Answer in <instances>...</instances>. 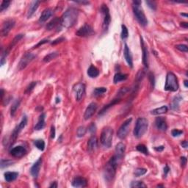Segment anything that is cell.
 I'll use <instances>...</instances> for the list:
<instances>
[{"label":"cell","instance_id":"91938a15","mask_svg":"<svg viewBox=\"0 0 188 188\" xmlns=\"http://www.w3.org/2000/svg\"><path fill=\"white\" fill-rule=\"evenodd\" d=\"M181 145H182V146L183 148H184V149H186V148L187 147V142L186 140L183 141V142L181 143Z\"/></svg>","mask_w":188,"mask_h":188},{"label":"cell","instance_id":"8992f818","mask_svg":"<svg viewBox=\"0 0 188 188\" xmlns=\"http://www.w3.org/2000/svg\"><path fill=\"white\" fill-rule=\"evenodd\" d=\"M132 10L134 16H135V19H137L138 23L143 26H146L148 24L147 18H146V15H145V13L143 12V10L142 9L140 5L133 4Z\"/></svg>","mask_w":188,"mask_h":188},{"label":"cell","instance_id":"d6986e66","mask_svg":"<svg viewBox=\"0 0 188 188\" xmlns=\"http://www.w3.org/2000/svg\"><path fill=\"white\" fill-rule=\"evenodd\" d=\"M88 182L86 179L82 176H76V177L74 178L71 182L73 187H85L87 186Z\"/></svg>","mask_w":188,"mask_h":188},{"label":"cell","instance_id":"836d02e7","mask_svg":"<svg viewBox=\"0 0 188 188\" xmlns=\"http://www.w3.org/2000/svg\"><path fill=\"white\" fill-rule=\"evenodd\" d=\"M34 145L35 146V147L37 149H39L41 151H44L45 149V142L44 141V140H36L34 141Z\"/></svg>","mask_w":188,"mask_h":188},{"label":"cell","instance_id":"4316f807","mask_svg":"<svg viewBox=\"0 0 188 188\" xmlns=\"http://www.w3.org/2000/svg\"><path fill=\"white\" fill-rule=\"evenodd\" d=\"M5 179L6 182H11L16 180L19 176V173L17 172H6L5 173Z\"/></svg>","mask_w":188,"mask_h":188},{"label":"cell","instance_id":"7402d4cb","mask_svg":"<svg viewBox=\"0 0 188 188\" xmlns=\"http://www.w3.org/2000/svg\"><path fill=\"white\" fill-rule=\"evenodd\" d=\"M98 147V139L96 136L93 135L92 137L88 140V149L90 152H93L97 149Z\"/></svg>","mask_w":188,"mask_h":188},{"label":"cell","instance_id":"7a4b0ae2","mask_svg":"<svg viewBox=\"0 0 188 188\" xmlns=\"http://www.w3.org/2000/svg\"><path fill=\"white\" fill-rule=\"evenodd\" d=\"M78 16H79V11L76 8H69L60 18V25L67 29L72 27L77 21Z\"/></svg>","mask_w":188,"mask_h":188},{"label":"cell","instance_id":"f5cc1de1","mask_svg":"<svg viewBox=\"0 0 188 188\" xmlns=\"http://www.w3.org/2000/svg\"><path fill=\"white\" fill-rule=\"evenodd\" d=\"M51 137L52 139L55 137V127L54 126H51Z\"/></svg>","mask_w":188,"mask_h":188},{"label":"cell","instance_id":"f1b7e54d","mask_svg":"<svg viewBox=\"0 0 188 188\" xmlns=\"http://www.w3.org/2000/svg\"><path fill=\"white\" fill-rule=\"evenodd\" d=\"M126 151V145L123 143H119L116 146V154L124 157Z\"/></svg>","mask_w":188,"mask_h":188},{"label":"cell","instance_id":"f546056e","mask_svg":"<svg viewBox=\"0 0 188 188\" xmlns=\"http://www.w3.org/2000/svg\"><path fill=\"white\" fill-rule=\"evenodd\" d=\"M182 99V98L180 96H176L172 100V102H171V108L172 109H174V110H176V109H179V102H180L181 100Z\"/></svg>","mask_w":188,"mask_h":188},{"label":"cell","instance_id":"6f0895ef","mask_svg":"<svg viewBox=\"0 0 188 188\" xmlns=\"http://www.w3.org/2000/svg\"><path fill=\"white\" fill-rule=\"evenodd\" d=\"M49 187H51V188H56V187H57V182H52L51 183V184H50V186H49Z\"/></svg>","mask_w":188,"mask_h":188},{"label":"cell","instance_id":"be15d7a7","mask_svg":"<svg viewBox=\"0 0 188 188\" xmlns=\"http://www.w3.org/2000/svg\"><path fill=\"white\" fill-rule=\"evenodd\" d=\"M181 16H184L185 18H187V13H181Z\"/></svg>","mask_w":188,"mask_h":188},{"label":"cell","instance_id":"bcb514c9","mask_svg":"<svg viewBox=\"0 0 188 188\" xmlns=\"http://www.w3.org/2000/svg\"><path fill=\"white\" fill-rule=\"evenodd\" d=\"M183 134V131L179 130V129H173L171 131V134L173 137H179L181 134Z\"/></svg>","mask_w":188,"mask_h":188},{"label":"cell","instance_id":"cb8c5ba5","mask_svg":"<svg viewBox=\"0 0 188 188\" xmlns=\"http://www.w3.org/2000/svg\"><path fill=\"white\" fill-rule=\"evenodd\" d=\"M59 25H60V19L58 17H55L46 24V29L47 30H51V29H54V28Z\"/></svg>","mask_w":188,"mask_h":188},{"label":"cell","instance_id":"9a60e30c","mask_svg":"<svg viewBox=\"0 0 188 188\" xmlns=\"http://www.w3.org/2000/svg\"><path fill=\"white\" fill-rule=\"evenodd\" d=\"M98 108V105L95 102H91L89 105L88 106V107L86 108L85 112L84 114V119L85 120H89L95 114V112H96Z\"/></svg>","mask_w":188,"mask_h":188},{"label":"cell","instance_id":"7dc6e473","mask_svg":"<svg viewBox=\"0 0 188 188\" xmlns=\"http://www.w3.org/2000/svg\"><path fill=\"white\" fill-rule=\"evenodd\" d=\"M146 3L148 5H149V7L151 8V9L154 10V11H155V10L157 9V5H156L155 2L146 1Z\"/></svg>","mask_w":188,"mask_h":188},{"label":"cell","instance_id":"30bf717a","mask_svg":"<svg viewBox=\"0 0 188 188\" xmlns=\"http://www.w3.org/2000/svg\"><path fill=\"white\" fill-rule=\"evenodd\" d=\"M132 121V118L128 119L123 123L122 125L120 126L119 131H118L117 132V136L120 138V139H124V138L127 136L128 133L129 132V126H130Z\"/></svg>","mask_w":188,"mask_h":188},{"label":"cell","instance_id":"277c9868","mask_svg":"<svg viewBox=\"0 0 188 188\" xmlns=\"http://www.w3.org/2000/svg\"><path fill=\"white\" fill-rule=\"evenodd\" d=\"M179 89V82L176 76L173 72H168L166 75V81L164 90L166 91L175 92Z\"/></svg>","mask_w":188,"mask_h":188},{"label":"cell","instance_id":"1f68e13d","mask_svg":"<svg viewBox=\"0 0 188 188\" xmlns=\"http://www.w3.org/2000/svg\"><path fill=\"white\" fill-rule=\"evenodd\" d=\"M168 110V108L167 106H162V107L157 108V109H153L151 112V115H154V116H158V115H161V114H164V113H166Z\"/></svg>","mask_w":188,"mask_h":188},{"label":"cell","instance_id":"ab89813d","mask_svg":"<svg viewBox=\"0 0 188 188\" xmlns=\"http://www.w3.org/2000/svg\"><path fill=\"white\" fill-rule=\"evenodd\" d=\"M146 172H147V170L145 168H137L134 171V174L136 177H139V176L144 175L145 174H146Z\"/></svg>","mask_w":188,"mask_h":188},{"label":"cell","instance_id":"ffe728a7","mask_svg":"<svg viewBox=\"0 0 188 188\" xmlns=\"http://www.w3.org/2000/svg\"><path fill=\"white\" fill-rule=\"evenodd\" d=\"M155 126L157 129L162 132H165L167 130V123H166V120L163 117H157L155 120Z\"/></svg>","mask_w":188,"mask_h":188},{"label":"cell","instance_id":"4fadbf2b","mask_svg":"<svg viewBox=\"0 0 188 188\" xmlns=\"http://www.w3.org/2000/svg\"><path fill=\"white\" fill-rule=\"evenodd\" d=\"M15 24H16V21L13 19H8L3 23L2 27L1 34L3 37L7 36L8 33L11 32V29L14 27Z\"/></svg>","mask_w":188,"mask_h":188},{"label":"cell","instance_id":"52a82bcc","mask_svg":"<svg viewBox=\"0 0 188 188\" xmlns=\"http://www.w3.org/2000/svg\"><path fill=\"white\" fill-rule=\"evenodd\" d=\"M27 124V117L26 116H23L22 119L20 121V123L19 124V125L16 126L14 129V130L13 131L12 134H11V140H10V143H11V145H13L15 143V141L17 139L18 136H19V133L21 132L23 129L26 126Z\"/></svg>","mask_w":188,"mask_h":188},{"label":"cell","instance_id":"9c48e42d","mask_svg":"<svg viewBox=\"0 0 188 188\" xmlns=\"http://www.w3.org/2000/svg\"><path fill=\"white\" fill-rule=\"evenodd\" d=\"M95 34L94 29L91 25L88 24H85L84 25L82 26L77 31H76V35L79 37H90V36L94 35Z\"/></svg>","mask_w":188,"mask_h":188},{"label":"cell","instance_id":"816d5d0a","mask_svg":"<svg viewBox=\"0 0 188 188\" xmlns=\"http://www.w3.org/2000/svg\"><path fill=\"white\" fill-rule=\"evenodd\" d=\"M49 41L48 39L42 40V41H40V42L38 43L37 45H35V46H34V48H38V46H41V45H43V44H46V43H49Z\"/></svg>","mask_w":188,"mask_h":188},{"label":"cell","instance_id":"44dd1931","mask_svg":"<svg viewBox=\"0 0 188 188\" xmlns=\"http://www.w3.org/2000/svg\"><path fill=\"white\" fill-rule=\"evenodd\" d=\"M124 58H125L126 63H127L128 66L130 68L133 67V60H132V55L131 53L130 49L128 47L127 44H125L124 46Z\"/></svg>","mask_w":188,"mask_h":188},{"label":"cell","instance_id":"6125c7cd","mask_svg":"<svg viewBox=\"0 0 188 188\" xmlns=\"http://www.w3.org/2000/svg\"><path fill=\"white\" fill-rule=\"evenodd\" d=\"M187 83H188V81H187V80H184V87H185V88H187V87H188Z\"/></svg>","mask_w":188,"mask_h":188},{"label":"cell","instance_id":"3957f363","mask_svg":"<svg viewBox=\"0 0 188 188\" xmlns=\"http://www.w3.org/2000/svg\"><path fill=\"white\" fill-rule=\"evenodd\" d=\"M149 127V121L145 118H139L136 121L134 129V135L137 138H140L144 135Z\"/></svg>","mask_w":188,"mask_h":188},{"label":"cell","instance_id":"680465c9","mask_svg":"<svg viewBox=\"0 0 188 188\" xmlns=\"http://www.w3.org/2000/svg\"><path fill=\"white\" fill-rule=\"evenodd\" d=\"M181 26H182V27L184 28V29H187L188 24L187 22H182L181 23Z\"/></svg>","mask_w":188,"mask_h":188},{"label":"cell","instance_id":"94428289","mask_svg":"<svg viewBox=\"0 0 188 188\" xmlns=\"http://www.w3.org/2000/svg\"><path fill=\"white\" fill-rule=\"evenodd\" d=\"M77 3H80V4H82V5H87V4H89V2H85V1H82V2H76Z\"/></svg>","mask_w":188,"mask_h":188},{"label":"cell","instance_id":"e0dca14e","mask_svg":"<svg viewBox=\"0 0 188 188\" xmlns=\"http://www.w3.org/2000/svg\"><path fill=\"white\" fill-rule=\"evenodd\" d=\"M140 44L142 47L143 51V64L146 68L149 67V53H148V49L146 48V45L144 44V41L143 40V38L140 36Z\"/></svg>","mask_w":188,"mask_h":188},{"label":"cell","instance_id":"ac0fdd59","mask_svg":"<svg viewBox=\"0 0 188 188\" xmlns=\"http://www.w3.org/2000/svg\"><path fill=\"white\" fill-rule=\"evenodd\" d=\"M53 13H54V11L51 8H46V9H45L43 11V13H41L40 19L38 20L39 23L43 24V23L46 22L48 19H49L52 16Z\"/></svg>","mask_w":188,"mask_h":188},{"label":"cell","instance_id":"f6af8a7d","mask_svg":"<svg viewBox=\"0 0 188 188\" xmlns=\"http://www.w3.org/2000/svg\"><path fill=\"white\" fill-rule=\"evenodd\" d=\"M176 48L178 49V50H179L180 51H182V52H187L188 51L187 45H184V44L176 45Z\"/></svg>","mask_w":188,"mask_h":188},{"label":"cell","instance_id":"6da1fadb","mask_svg":"<svg viewBox=\"0 0 188 188\" xmlns=\"http://www.w3.org/2000/svg\"><path fill=\"white\" fill-rule=\"evenodd\" d=\"M122 156H119L118 154H115L110 158L108 162L106 164L105 168L104 171V177L105 181L107 182H110L113 180L116 174V170L119 167V164L123 159Z\"/></svg>","mask_w":188,"mask_h":188},{"label":"cell","instance_id":"f35d334b","mask_svg":"<svg viewBox=\"0 0 188 188\" xmlns=\"http://www.w3.org/2000/svg\"><path fill=\"white\" fill-rule=\"evenodd\" d=\"M86 128L85 126H79L77 129V131H76V134H77L78 137H82L86 133Z\"/></svg>","mask_w":188,"mask_h":188},{"label":"cell","instance_id":"2e32d148","mask_svg":"<svg viewBox=\"0 0 188 188\" xmlns=\"http://www.w3.org/2000/svg\"><path fill=\"white\" fill-rule=\"evenodd\" d=\"M42 162H43L42 158L40 157L39 159H38V160L36 161L34 164H33V165L31 167L30 174H31V175L33 176V178H35V179L38 178V175H39L40 170H41V165H42Z\"/></svg>","mask_w":188,"mask_h":188},{"label":"cell","instance_id":"d590c367","mask_svg":"<svg viewBox=\"0 0 188 188\" xmlns=\"http://www.w3.org/2000/svg\"><path fill=\"white\" fill-rule=\"evenodd\" d=\"M106 92H107V88H104V87L96 88H95V90L94 91V95L95 96H99Z\"/></svg>","mask_w":188,"mask_h":188},{"label":"cell","instance_id":"db71d44e","mask_svg":"<svg viewBox=\"0 0 188 188\" xmlns=\"http://www.w3.org/2000/svg\"><path fill=\"white\" fill-rule=\"evenodd\" d=\"M149 79H150L151 87L154 88V75H153L152 74H149Z\"/></svg>","mask_w":188,"mask_h":188},{"label":"cell","instance_id":"7bdbcfd3","mask_svg":"<svg viewBox=\"0 0 188 188\" xmlns=\"http://www.w3.org/2000/svg\"><path fill=\"white\" fill-rule=\"evenodd\" d=\"M36 85H37V82H32L30 84L26 87L25 94H30L32 91H33V89H34L35 87L36 86Z\"/></svg>","mask_w":188,"mask_h":188},{"label":"cell","instance_id":"484cf974","mask_svg":"<svg viewBox=\"0 0 188 188\" xmlns=\"http://www.w3.org/2000/svg\"><path fill=\"white\" fill-rule=\"evenodd\" d=\"M87 74L88 76H90L91 78H96L99 75V71L96 66H94V65H91V66L88 68Z\"/></svg>","mask_w":188,"mask_h":188},{"label":"cell","instance_id":"9f6ffc18","mask_svg":"<svg viewBox=\"0 0 188 188\" xmlns=\"http://www.w3.org/2000/svg\"><path fill=\"white\" fill-rule=\"evenodd\" d=\"M169 171H170L169 167L167 165H166L165 167V168H164V174H165V176H167V174H168Z\"/></svg>","mask_w":188,"mask_h":188},{"label":"cell","instance_id":"5b68a950","mask_svg":"<svg viewBox=\"0 0 188 188\" xmlns=\"http://www.w3.org/2000/svg\"><path fill=\"white\" fill-rule=\"evenodd\" d=\"M113 129L110 126H106L103 129L101 134V143L106 148H110L112 146Z\"/></svg>","mask_w":188,"mask_h":188},{"label":"cell","instance_id":"74e56055","mask_svg":"<svg viewBox=\"0 0 188 188\" xmlns=\"http://www.w3.org/2000/svg\"><path fill=\"white\" fill-rule=\"evenodd\" d=\"M121 29H122V30H121V38L123 40H125L129 36V31H128L127 27L124 24L121 25Z\"/></svg>","mask_w":188,"mask_h":188},{"label":"cell","instance_id":"7c38bea8","mask_svg":"<svg viewBox=\"0 0 188 188\" xmlns=\"http://www.w3.org/2000/svg\"><path fill=\"white\" fill-rule=\"evenodd\" d=\"M73 89H74V94H75L76 101H79L85 94V85L82 82L76 83L74 85Z\"/></svg>","mask_w":188,"mask_h":188},{"label":"cell","instance_id":"60d3db41","mask_svg":"<svg viewBox=\"0 0 188 188\" xmlns=\"http://www.w3.org/2000/svg\"><path fill=\"white\" fill-rule=\"evenodd\" d=\"M13 162L12 160H10V159H1V168H4L8 167L11 165H12Z\"/></svg>","mask_w":188,"mask_h":188},{"label":"cell","instance_id":"603a6c76","mask_svg":"<svg viewBox=\"0 0 188 188\" xmlns=\"http://www.w3.org/2000/svg\"><path fill=\"white\" fill-rule=\"evenodd\" d=\"M40 3H41V2L40 1H34L31 3L29 8V11H28V13H27L28 19H29V18H30L31 16L34 14L35 12L36 11V10L38 9Z\"/></svg>","mask_w":188,"mask_h":188},{"label":"cell","instance_id":"b9f144b4","mask_svg":"<svg viewBox=\"0 0 188 188\" xmlns=\"http://www.w3.org/2000/svg\"><path fill=\"white\" fill-rule=\"evenodd\" d=\"M131 187H146V185L141 181H136L132 182L130 185Z\"/></svg>","mask_w":188,"mask_h":188},{"label":"cell","instance_id":"681fc988","mask_svg":"<svg viewBox=\"0 0 188 188\" xmlns=\"http://www.w3.org/2000/svg\"><path fill=\"white\" fill-rule=\"evenodd\" d=\"M64 40H65V38H64L60 37V38H57V39L54 40V41H52V42L51 43V45H56V44H60V43L63 42V41H64Z\"/></svg>","mask_w":188,"mask_h":188},{"label":"cell","instance_id":"8fae6325","mask_svg":"<svg viewBox=\"0 0 188 188\" xmlns=\"http://www.w3.org/2000/svg\"><path fill=\"white\" fill-rule=\"evenodd\" d=\"M35 57V55L33 54H32L30 52H27L24 54V56L21 57V60L19 63V66H18V69L20 71L24 69L26 66L29 65V63H30L33 60V59Z\"/></svg>","mask_w":188,"mask_h":188},{"label":"cell","instance_id":"83f0119b","mask_svg":"<svg viewBox=\"0 0 188 188\" xmlns=\"http://www.w3.org/2000/svg\"><path fill=\"white\" fill-rule=\"evenodd\" d=\"M118 96H119V97H118L117 99H114L112 101V102L109 103V104H107V105H105V107H104L102 108V109H101V110L100 111V112H99V116H101V115H103L104 113H105L107 111L108 109H109L111 107H112L113 105H115V104H116L117 103H119V101H121V96L118 95Z\"/></svg>","mask_w":188,"mask_h":188},{"label":"cell","instance_id":"f907efd6","mask_svg":"<svg viewBox=\"0 0 188 188\" xmlns=\"http://www.w3.org/2000/svg\"><path fill=\"white\" fill-rule=\"evenodd\" d=\"M187 159L185 157H181V165H182V168L185 167L186 165H187Z\"/></svg>","mask_w":188,"mask_h":188},{"label":"cell","instance_id":"c3c4849f","mask_svg":"<svg viewBox=\"0 0 188 188\" xmlns=\"http://www.w3.org/2000/svg\"><path fill=\"white\" fill-rule=\"evenodd\" d=\"M88 131L91 133V134H94V133L96 132V126L95 125V124L92 123V124L90 125L89 127H88Z\"/></svg>","mask_w":188,"mask_h":188},{"label":"cell","instance_id":"11a10c76","mask_svg":"<svg viewBox=\"0 0 188 188\" xmlns=\"http://www.w3.org/2000/svg\"><path fill=\"white\" fill-rule=\"evenodd\" d=\"M165 146H157V147H154V150L156 151H158V152H161L164 150Z\"/></svg>","mask_w":188,"mask_h":188},{"label":"cell","instance_id":"ba28073f","mask_svg":"<svg viewBox=\"0 0 188 188\" xmlns=\"http://www.w3.org/2000/svg\"><path fill=\"white\" fill-rule=\"evenodd\" d=\"M101 13L104 16V19H103V30L104 32H107L108 29H109V24L111 22V16L109 14V8L107 6V5L103 4L101 6Z\"/></svg>","mask_w":188,"mask_h":188},{"label":"cell","instance_id":"ee69618b","mask_svg":"<svg viewBox=\"0 0 188 188\" xmlns=\"http://www.w3.org/2000/svg\"><path fill=\"white\" fill-rule=\"evenodd\" d=\"M11 1H3L2 2L1 6H0V11H1V12H3V11L8 9V7L11 5Z\"/></svg>","mask_w":188,"mask_h":188},{"label":"cell","instance_id":"4dcf8cb0","mask_svg":"<svg viewBox=\"0 0 188 188\" xmlns=\"http://www.w3.org/2000/svg\"><path fill=\"white\" fill-rule=\"evenodd\" d=\"M128 75L125 74H122V73H117L116 74V75L114 76V79H113V82H114L115 84H117V83L120 82L125 81L126 79H127Z\"/></svg>","mask_w":188,"mask_h":188},{"label":"cell","instance_id":"d4e9b609","mask_svg":"<svg viewBox=\"0 0 188 188\" xmlns=\"http://www.w3.org/2000/svg\"><path fill=\"white\" fill-rule=\"evenodd\" d=\"M45 117H46V115L45 113H42V114L40 116L38 121L36 124V125L35 126V130H41L44 128L45 126Z\"/></svg>","mask_w":188,"mask_h":188},{"label":"cell","instance_id":"e575fe53","mask_svg":"<svg viewBox=\"0 0 188 188\" xmlns=\"http://www.w3.org/2000/svg\"><path fill=\"white\" fill-rule=\"evenodd\" d=\"M136 149L139 151V152L142 153V154H145V155H149V150H148L147 147L143 144H139L137 145Z\"/></svg>","mask_w":188,"mask_h":188},{"label":"cell","instance_id":"8d00e7d4","mask_svg":"<svg viewBox=\"0 0 188 188\" xmlns=\"http://www.w3.org/2000/svg\"><path fill=\"white\" fill-rule=\"evenodd\" d=\"M57 56H58V54L57 52H51L50 53V54H47V55L44 58V61L45 63H48V62H49V61L54 60V58H56Z\"/></svg>","mask_w":188,"mask_h":188},{"label":"cell","instance_id":"5bb4252c","mask_svg":"<svg viewBox=\"0 0 188 188\" xmlns=\"http://www.w3.org/2000/svg\"><path fill=\"white\" fill-rule=\"evenodd\" d=\"M10 154L12 155L13 157L16 158H21L24 157L26 154V149L24 146H18L16 147L13 148L10 151Z\"/></svg>","mask_w":188,"mask_h":188},{"label":"cell","instance_id":"d6a6232c","mask_svg":"<svg viewBox=\"0 0 188 188\" xmlns=\"http://www.w3.org/2000/svg\"><path fill=\"white\" fill-rule=\"evenodd\" d=\"M20 104H21V100H20V99H17V100H16L13 102V104H12V107L11 108V115L12 117H13V116H15V114H16Z\"/></svg>","mask_w":188,"mask_h":188}]
</instances>
